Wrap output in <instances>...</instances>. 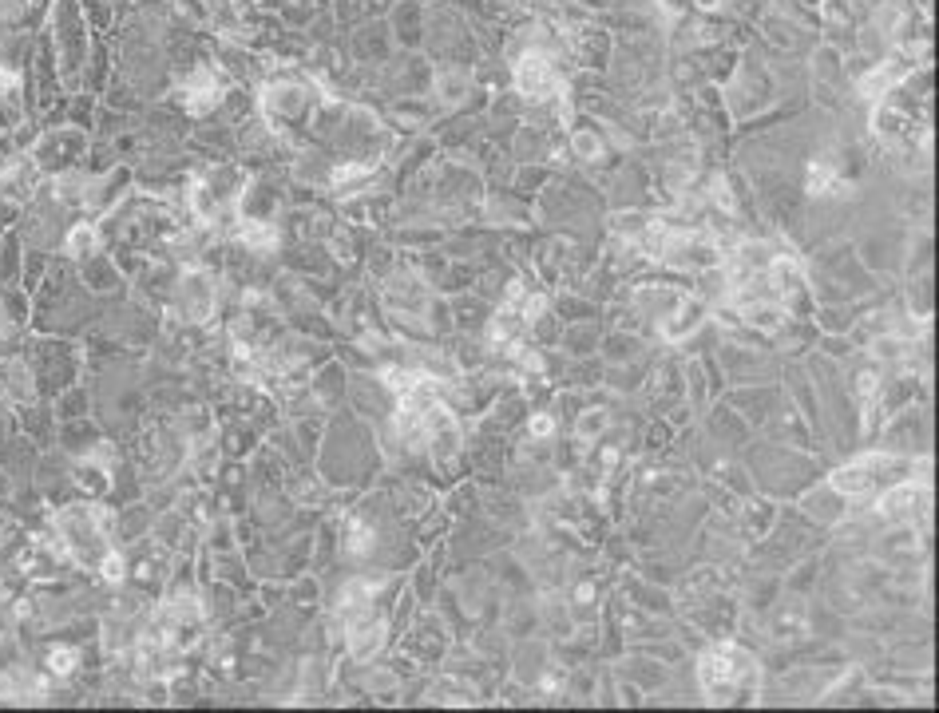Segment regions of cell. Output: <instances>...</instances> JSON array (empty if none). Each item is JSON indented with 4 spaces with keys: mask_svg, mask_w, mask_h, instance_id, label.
I'll list each match as a JSON object with an SVG mask.
<instances>
[{
    "mask_svg": "<svg viewBox=\"0 0 939 713\" xmlns=\"http://www.w3.org/2000/svg\"><path fill=\"white\" fill-rule=\"evenodd\" d=\"M516 88H520L527 100H551V96L563 88L555 60H551L547 52H539V48L523 52L520 60H516Z\"/></svg>",
    "mask_w": 939,
    "mask_h": 713,
    "instance_id": "6da1fadb",
    "label": "cell"
},
{
    "mask_svg": "<svg viewBox=\"0 0 939 713\" xmlns=\"http://www.w3.org/2000/svg\"><path fill=\"white\" fill-rule=\"evenodd\" d=\"M745 666H749L745 654H737L733 646H718V650H710V654L698 662V682H702L706 694L730 690V686H737V678L745 674Z\"/></svg>",
    "mask_w": 939,
    "mask_h": 713,
    "instance_id": "7a4b0ae2",
    "label": "cell"
},
{
    "mask_svg": "<svg viewBox=\"0 0 939 713\" xmlns=\"http://www.w3.org/2000/svg\"><path fill=\"white\" fill-rule=\"evenodd\" d=\"M381 638H385V626H381V618L373 614V607L345 618V646H349L353 658H361V662L373 658V654L381 650Z\"/></svg>",
    "mask_w": 939,
    "mask_h": 713,
    "instance_id": "3957f363",
    "label": "cell"
},
{
    "mask_svg": "<svg viewBox=\"0 0 939 713\" xmlns=\"http://www.w3.org/2000/svg\"><path fill=\"white\" fill-rule=\"evenodd\" d=\"M214 306H218V290H214V282H210L207 274H187L183 278V309H187V317L195 321V325H207L210 317H214Z\"/></svg>",
    "mask_w": 939,
    "mask_h": 713,
    "instance_id": "277c9868",
    "label": "cell"
},
{
    "mask_svg": "<svg viewBox=\"0 0 939 713\" xmlns=\"http://www.w3.org/2000/svg\"><path fill=\"white\" fill-rule=\"evenodd\" d=\"M222 103V80L210 72V68H195L191 80H187V107L191 115H207L210 107Z\"/></svg>",
    "mask_w": 939,
    "mask_h": 713,
    "instance_id": "5b68a950",
    "label": "cell"
},
{
    "mask_svg": "<svg viewBox=\"0 0 939 713\" xmlns=\"http://www.w3.org/2000/svg\"><path fill=\"white\" fill-rule=\"evenodd\" d=\"M369 179H373V167H369V163H357V159H349V163H337V167H333V175H329V187H333L337 195H349V191L365 187Z\"/></svg>",
    "mask_w": 939,
    "mask_h": 713,
    "instance_id": "8992f818",
    "label": "cell"
},
{
    "mask_svg": "<svg viewBox=\"0 0 939 713\" xmlns=\"http://www.w3.org/2000/svg\"><path fill=\"white\" fill-rule=\"evenodd\" d=\"M64 250H68L72 258L96 254V250H100V230H96L92 222H76V226L68 230V238H64Z\"/></svg>",
    "mask_w": 939,
    "mask_h": 713,
    "instance_id": "52a82bcc",
    "label": "cell"
},
{
    "mask_svg": "<svg viewBox=\"0 0 939 713\" xmlns=\"http://www.w3.org/2000/svg\"><path fill=\"white\" fill-rule=\"evenodd\" d=\"M238 238H242V246H250L254 254H270V250L278 246V230H274L270 222H242Z\"/></svg>",
    "mask_w": 939,
    "mask_h": 713,
    "instance_id": "ba28073f",
    "label": "cell"
},
{
    "mask_svg": "<svg viewBox=\"0 0 939 713\" xmlns=\"http://www.w3.org/2000/svg\"><path fill=\"white\" fill-rule=\"evenodd\" d=\"M76 666H80V650H76V646H56V650L48 654V674H52V678H72Z\"/></svg>",
    "mask_w": 939,
    "mask_h": 713,
    "instance_id": "9c48e42d",
    "label": "cell"
},
{
    "mask_svg": "<svg viewBox=\"0 0 939 713\" xmlns=\"http://www.w3.org/2000/svg\"><path fill=\"white\" fill-rule=\"evenodd\" d=\"M345 551L357 555V559L369 555V551H373V531L361 527V523H349V527H345Z\"/></svg>",
    "mask_w": 939,
    "mask_h": 713,
    "instance_id": "30bf717a",
    "label": "cell"
},
{
    "mask_svg": "<svg viewBox=\"0 0 939 713\" xmlns=\"http://www.w3.org/2000/svg\"><path fill=\"white\" fill-rule=\"evenodd\" d=\"M531 432H535V436H547V432H551V420H547V416H535V420H531Z\"/></svg>",
    "mask_w": 939,
    "mask_h": 713,
    "instance_id": "8fae6325",
    "label": "cell"
}]
</instances>
